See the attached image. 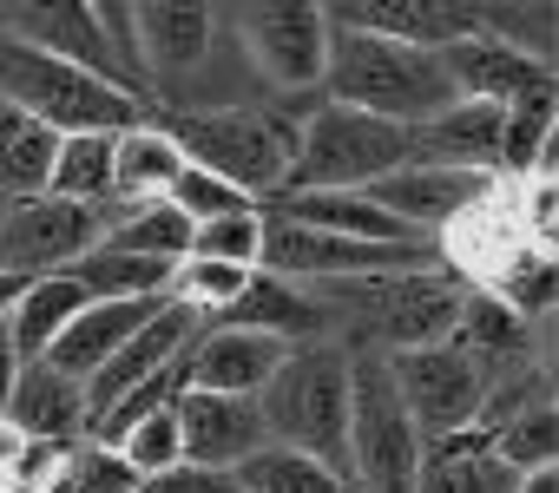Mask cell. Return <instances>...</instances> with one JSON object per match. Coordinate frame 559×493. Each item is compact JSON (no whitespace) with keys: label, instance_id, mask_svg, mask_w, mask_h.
Instances as JSON below:
<instances>
[{"label":"cell","instance_id":"6da1fadb","mask_svg":"<svg viewBox=\"0 0 559 493\" xmlns=\"http://www.w3.org/2000/svg\"><path fill=\"white\" fill-rule=\"evenodd\" d=\"M323 106H349V112H369L382 125L415 132V125H428L454 106V86H448L441 60L421 53V47H395V40H376V34L330 27Z\"/></svg>","mask_w":559,"mask_h":493},{"label":"cell","instance_id":"7a4b0ae2","mask_svg":"<svg viewBox=\"0 0 559 493\" xmlns=\"http://www.w3.org/2000/svg\"><path fill=\"white\" fill-rule=\"evenodd\" d=\"M257 421L276 447H297L323 467L343 473V441H349V349L343 342H304L284 349L276 375L257 395ZM349 480V473H343Z\"/></svg>","mask_w":559,"mask_h":493},{"label":"cell","instance_id":"3957f363","mask_svg":"<svg viewBox=\"0 0 559 493\" xmlns=\"http://www.w3.org/2000/svg\"><path fill=\"white\" fill-rule=\"evenodd\" d=\"M171 145L185 165L237 184L250 204L276 197L290 184V158H297V119L284 112H257V106H198V112H178L171 125Z\"/></svg>","mask_w":559,"mask_h":493},{"label":"cell","instance_id":"277c9868","mask_svg":"<svg viewBox=\"0 0 559 493\" xmlns=\"http://www.w3.org/2000/svg\"><path fill=\"white\" fill-rule=\"evenodd\" d=\"M0 99H8L14 112H27L34 125H47L53 139H73V132H126L139 125V99L67 67V60H47L21 40L0 34Z\"/></svg>","mask_w":559,"mask_h":493},{"label":"cell","instance_id":"5b68a950","mask_svg":"<svg viewBox=\"0 0 559 493\" xmlns=\"http://www.w3.org/2000/svg\"><path fill=\"white\" fill-rule=\"evenodd\" d=\"M402 165H415V139L402 125H382L349 106H317L297 119V158L284 191H369Z\"/></svg>","mask_w":559,"mask_h":493},{"label":"cell","instance_id":"8992f818","mask_svg":"<svg viewBox=\"0 0 559 493\" xmlns=\"http://www.w3.org/2000/svg\"><path fill=\"white\" fill-rule=\"evenodd\" d=\"M343 473L362 493H415L421 480V434L395 401L389 356L362 349L349 356V441H343Z\"/></svg>","mask_w":559,"mask_h":493},{"label":"cell","instance_id":"52a82bcc","mask_svg":"<svg viewBox=\"0 0 559 493\" xmlns=\"http://www.w3.org/2000/svg\"><path fill=\"white\" fill-rule=\"evenodd\" d=\"M270 277L284 284H369V277H402V270H441L435 243H356V237H330L290 217H270L263 211V264Z\"/></svg>","mask_w":559,"mask_h":493},{"label":"cell","instance_id":"ba28073f","mask_svg":"<svg viewBox=\"0 0 559 493\" xmlns=\"http://www.w3.org/2000/svg\"><path fill=\"white\" fill-rule=\"evenodd\" d=\"M389 382H395V401L415 421L421 447L428 441H448V434H467L480 421V401H487V375L454 342L389 356Z\"/></svg>","mask_w":559,"mask_h":493},{"label":"cell","instance_id":"9c48e42d","mask_svg":"<svg viewBox=\"0 0 559 493\" xmlns=\"http://www.w3.org/2000/svg\"><path fill=\"white\" fill-rule=\"evenodd\" d=\"M112 224V204L93 211V204H67V197H14L8 217H0V270H14V277H60L73 270L93 243L106 237Z\"/></svg>","mask_w":559,"mask_h":493},{"label":"cell","instance_id":"30bf717a","mask_svg":"<svg viewBox=\"0 0 559 493\" xmlns=\"http://www.w3.org/2000/svg\"><path fill=\"white\" fill-rule=\"evenodd\" d=\"M356 316L376 323L382 336V356H402V349H435L454 336V316H461V284L448 270H402V277H369V284H343Z\"/></svg>","mask_w":559,"mask_h":493},{"label":"cell","instance_id":"8fae6325","mask_svg":"<svg viewBox=\"0 0 559 493\" xmlns=\"http://www.w3.org/2000/svg\"><path fill=\"white\" fill-rule=\"evenodd\" d=\"M237 40H243L257 80H270L276 93H317L323 86V67H330L323 8H243Z\"/></svg>","mask_w":559,"mask_h":493},{"label":"cell","instance_id":"7c38bea8","mask_svg":"<svg viewBox=\"0 0 559 493\" xmlns=\"http://www.w3.org/2000/svg\"><path fill=\"white\" fill-rule=\"evenodd\" d=\"M500 178H480V171H454V165H402L389 178H376L362 197L376 211H389L415 243H441L448 224H461Z\"/></svg>","mask_w":559,"mask_h":493},{"label":"cell","instance_id":"4fadbf2b","mask_svg":"<svg viewBox=\"0 0 559 493\" xmlns=\"http://www.w3.org/2000/svg\"><path fill=\"white\" fill-rule=\"evenodd\" d=\"M8 40L34 47L47 60H67V67H80V73H93V80H106V86H119L132 99L145 93V80L112 53L93 8H67V0H53V8H21V14H8Z\"/></svg>","mask_w":559,"mask_h":493},{"label":"cell","instance_id":"5bb4252c","mask_svg":"<svg viewBox=\"0 0 559 493\" xmlns=\"http://www.w3.org/2000/svg\"><path fill=\"white\" fill-rule=\"evenodd\" d=\"M171 421H178V460L185 467H211V473H230L237 460H250L270 441L263 421H257V401H237V395L185 388L171 401Z\"/></svg>","mask_w":559,"mask_h":493},{"label":"cell","instance_id":"9a60e30c","mask_svg":"<svg viewBox=\"0 0 559 493\" xmlns=\"http://www.w3.org/2000/svg\"><path fill=\"white\" fill-rule=\"evenodd\" d=\"M204 329H211V323H198V316H191V310H178V303H165L152 323H139V329H132V342H126V349L93 375V382H86V434H93V421H99L126 388H139L145 375H158V369L185 362V349H191Z\"/></svg>","mask_w":559,"mask_h":493},{"label":"cell","instance_id":"2e32d148","mask_svg":"<svg viewBox=\"0 0 559 493\" xmlns=\"http://www.w3.org/2000/svg\"><path fill=\"white\" fill-rule=\"evenodd\" d=\"M132 14V60L145 73V86H178L204 67L211 40H217V14L211 8H126Z\"/></svg>","mask_w":559,"mask_h":493},{"label":"cell","instance_id":"e0dca14e","mask_svg":"<svg viewBox=\"0 0 559 493\" xmlns=\"http://www.w3.org/2000/svg\"><path fill=\"white\" fill-rule=\"evenodd\" d=\"M435 60H441V73H448L454 99H474V106H500V112H507L513 99H526V93L552 86V67H539V60H526V53H513V47L487 40L480 27H474L467 40L441 47Z\"/></svg>","mask_w":559,"mask_h":493},{"label":"cell","instance_id":"ac0fdd59","mask_svg":"<svg viewBox=\"0 0 559 493\" xmlns=\"http://www.w3.org/2000/svg\"><path fill=\"white\" fill-rule=\"evenodd\" d=\"M224 329H250V336H270V342H284V349H304V342H323L330 336V303L304 284H284V277H270L257 270L243 284V297L217 316Z\"/></svg>","mask_w":559,"mask_h":493},{"label":"cell","instance_id":"d6986e66","mask_svg":"<svg viewBox=\"0 0 559 493\" xmlns=\"http://www.w3.org/2000/svg\"><path fill=\"white\" fill-rule=\"evenodd\" d=\"M284 362V342L270 336H250V329H224L211 323L191 349H185V388H204V395H237V401H257L263 382Z\"/></svg>","mask_w":559,"mask_h":493},{"label":"cell","instance_id":"ffe728a7","mask_svg":"<svg viewBox=\"0 0 559 493\" xmlns=\"http://www.w3.org/2000/svg\"><path fill=\"white\" fill-rule=\"evenodd\" d=\"M158 310H165V297H139V303H86V310L53 336V349H47L40 362H47L53 375H67V382L86 388V382H93L126 342H132V329L152 323Z\"/></svg>","mask_w":559,"mask_h":493},{"label":"cell","instance_id":"44dd1931","mask_svg":"<svg viewBox=\"0 0 559 493\" xmlns=\"http://www.w3.org/2000/svg\"><path fill=\"white\" fill-rule=\"evenodd\" d=\"M330 27H349V34H376V40H395V47H421V53H441L454 40H467L480 27L474 8H435V0H389V8H376V0H356V8H323Z\"/></svg>","mask_w":559,"mask_h":493},{"label":"cell","instance_id":"7402d4cb","mask_svg":"<svg viewBox=\"0 0 559 493\" xmlns=\"http://www.w3.org/2000/svg\"><path fill=\"white\" fill-rule=\"evenodd\" d=\"M8 428L34 447H73L86 441V388L53 375L47 362H21L14 395H8Z\"/></svg>","mask_w":559,"mask_h":493},{"label":"cell","instance_id":"603a6c76","mask_svg":"<svg viewBox=\"0 0 559 493\" xmlns=\"http://www.w3.org/2000/svg\"><path fill=\"white\" fill-rule=\"evenodd\" d=\"M408 139H415V165H454V171L500 178V106L454 99L441 119L415 125Z\"/></svg>","mask_w":559,"mask_h":493},{"label":"cell","instance_id":"cb8c5ba5","mask_svg":"<svg viewBox=\"0 0 559 493\" xmlns=\"http://www.w3.org/2000/svg\"><path fill=\"white\" fill-rule=\"evenodd\" d=\"M270 217H290V224H310V230H330V237H356V243H415L362 191H284L270 204Z\"/></svg>","mask_w":559,"mask_h":493},{"label":"cell","instance_id":"d4e9b609","mask_svg":"<svg viewBox=\"0 0 559 493\" xmlns=\"http://www.w3.org/2000/svg\"><path fill=\"white\" fill-rule=\"evenodd\" d=\"M178 171H185V158H178L165 125L139 119V125L112 132V204H152V197L171 191Z\"/></svg>","mask_w":559,"mask_h":493},{"label":"cell","instance_id":"484cf974","mask_svg":"<svg viewBox=\"0 0 559 493\" xmlns=\"http://www.w3.org/2000/svg\"><path fill=\"white\" fill-rule=\"evenodd\" d=\"M415 493H513V473L493 460L487 434L467 428V434H448V441H428L421 447Z\"/></svg>","mask_w":559,"mask_h":493},{"label":"cell","instance_id":"4316f807","mask_svg":"<svg viewBox=\"0 0 559 493\" xmlns=\"http://www.w3.org/2000/svg\"><path fill=\"white\" fill-rule=\"evenodd\" d=\"M86 303H93V297H86L73 277H27V290H21V303H14V316H8L14 356H21V362H40V356L53 349V336H60Z\"/></svg>","mask_w":559,"mask_h":493},{"label":"cell","instance_id":"83f0119b","mask_svg":"<svg viewBox=\"0 0 559 493\" xmlns=\"http://www.w3.org/2000/svg\"><path fill=\"white\" fill-rule=\"evenodd\" d=\"M99 243H112V251H126V257H145V264H185L191 257V224L165 197H152V204H112V224H106Z\"/></svg>","mask_w":559,"mask_h":493},{"label":"cell","instance_id":"f1b7e54d","mask_svg":"<svg viewBox=\"0 0 559 493\" xmlns=\"http://www.w3.org/2000/svg\"><path fill=\"white\" fill-rule=\"evenodd\" d=\"M47 197L106 211L112 204V132H73V139H60L53 165H47Z\"/></svg>","mask_w":559,"mask_h":493},{"label":"cell","instance_id":"f546056e","mask_svg":"<svg viewBox=\"0 0 559 493\" xmlns=\"http://www.w3.org/2000/svg\"><path fill=\"white\" fill-rule=\"evenodd\" d=\"M487 447L507 473H539V467H559V408L552 395H533L520 401L507 421L487 428Z\"/></svg>","mask_w":559,"mask_h":493},{"label":"cell","instance_id":"4dcf8cb0","mask_svg":"<svg viewBox=\"0 0 559 493\" xmlns=\"http://www.w3.org/2000/svg\"><path fill=\"white\" fill-rule=\"evenodd\" d=\"M230 480H237V493H343L349 486L336 467H323L297 447H276V441H263L250 460H237Z\"/></svg>","mask_w":559,"mask_h":493},{"label":"cell","instance_id":"1f68e13d","mask_svg":"<svg viewBox=\"0 0 559 493\" xmlns=\"http://www.w3.org/2000/svg\"><path fill=\"white\" fill-rule=\"evenodd\" d=\"M53 132L34 125L27 112H14L8 99H0V197H34L47 191V165H53Z\"/></svg>","mask_w":559,"mask_h":493},{"label":"cell","instance_id":"d6a6232c","mask_svg":"<svg viewBox=\"0 0 559 493\" xmlns=\"http://www.w3.org/2000/svg\"><path fill=\"white\" fill-rule=\"evenodd\" d=\"M250 277H257V270H230V264L185 257V264H171V277H165V303L191 310L198 323H217V316L243 297V284H250Z\"/></svg>","mask_w":559,"mask_h":493},{"label":"cell","instance_id":"836d02e7","mask_svg":"<svg viewBox=\"0 0 559 493\" xmlns=\"http://www.w3.org/2000/svg\"><path fill=\"white\" fill-rule=\"evenodd\" d=\"M47 493H139V473L126 467L119 447H106V441H73V447L60 454Z\"/></svg>","mask_w":559,"mask_h":493},{"label":"cell","instance_id":"e575fe53","mask_svg":"<svg viewBox=\"0 0 559 493\" xmlns=\"http://www.w3.org/2000/svg\"><path fill=\"white\" fill-rule=\"evenodd\" d=\"M165 204L198 230V224H217V217H243V211H263V204H250L237 184H224V178H211V171H198V165H185L178 178H171V191H165Z\"/></svg>","mask_w":559,"mask_h":493},{"label":"cell","instance_id":"d590c367","mask_svg":"<svg viewBox=\"0 0 559 493\" xmlns=\"http://www.w3.org/2000/svg\"><path fill=\"white\" fill-rule=\"evenodd\" d=\"M191 257H204V264H230V270H257V264H263V211L198 224V230H191Z\"/></svg>","mask_w":559,"mask_h":493},{"label":"cell","instance_id":"8d00e7d4","mask_svg":"<svg viewBox=\"0 0 559 493\" xmlns=\"http://www.w3.org/2000/svg\"><path fill=\"white\" fill-rule=\"evenodd\" d=\"M112 447L126 454V467H132L139 480H152V473H171V467H178V421H171V408L145 414V421H139V428H126Z\"/></svg>","mask_w":559,"mask_h":493},{"label":"cell","instance_id":"74e56055","mask_svg":"<svg viewBox=\"0 0 559 493\" xmlns=\"http://www.w3.org/2000/svg\"><path fill=\"white\" fill-rule=\"evenodd\" d=\"M139 493H237V480L230 473H211V467H171V473H152V480H139Z\"/></svg>","mask_w":559,"mask_h":493},{"label":"cell","instance_id":"f35d334b","mask_svg":"<svg viewBox=\"0 0 559 493\" xmlns=\"http://www.w3.org/2000/svg\"><path fill=\"white\" fill-rule=\"evenodd\" d=\"M14 375H21V356H14L8 329H0V421H8V395H14Z\"/></svg>","mask_w":559,"mask_h":493},{"label":"cell","instance_id":"ab89813d","mask_svg":"<svg viewBox=\"0 0 559 493\" xmlns=\"http://www.w3.org/2000/svg\"><path fill=\"white\" fill-rule=\"evenodd\" d=\"M513 493H559V467H539V473H513Z\"/></svg>","mask_w":559,"mask_h":493},{"label":"cell","instance_id":"60d3db41","mask_svg":"<svg viewBox=\"0 0 559 493\" xmlns=\"http://www.w3.org/2000/svg\"><path fill=\"white\" fill-rule=\"evenodd\" d=\"M21 290H27V277L0 270V329H8V316H14V303H21Z\"/></svg>","mask_w":559,"mask_h":493},{"label":"cell","instance_id":"b9f144b4","mask_svg":"<svg viewBox=\"0 0 559 493\" xmlns=\"http://www.w3.org/2000/svg\"><path fill=\"white\" fill-rule=\"evenodd\" d=\"M0 217H8V197H0Z\"/></svg>","mask_w":559,"mask_h":493},{"label":"cell","instance_id":"7bdbcfd3","mask_svg":"<svg viewBox=\"0 0 559 493\" xmlns=\"http://www.w3.org/2000/svg\"><path fill=\"white\" fill-rule=\"evenodd\" d=\"M343 493H362V486H343Z\"/></svg>","mask_w":559,"mask_h":493}]
</instances>
